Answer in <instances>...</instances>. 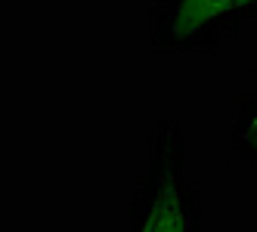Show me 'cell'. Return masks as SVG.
Returning <instances> with one entry per match:
<instances>
[{"label": "cell", "instance_id": "obj_3", "mask_svg": "<svg viewBox=\"0 0 257 232\" xmlns=\"http://www.w3.org/2000/svg\"><path fill=\"white\" fill-rule=\"evenodd\" d=\"M248 142H251V146H257V118H254V124H251V130H248Z\"/></svg>", "mask_w": 257, "mask_h": 232}, {"label": "cell", "instance_id": "obj_2", "mask_svg": "<svg viewBox=\"0 0 257 232\" xmlns=\"http://www.w3.org/2000/svg\"><path fill=\"white\" fill-rule=\"evenodd\" d=\"M248 4H254V0H183L177 16H174V31L180 38H186V34H192L205 22L217 19V16H223L229 10L248 7Z\"/></svg>", "mask_w": 257, "mask_h": 232}, {"label": "cell", "instance_id": "obj_1", "mask_svg": "<svg viewBox=\"0 0 257 232\" xmlns=\"http://www.w3.org/2000/svg\"><path fill=\"white\" fill-rule=\"evenodd\" d=\"M140 232H186V213H183V201H180L174 176L161 180Z\"/></svg>", "mask_w": 257, "mask_h": 232}]
</instances>
